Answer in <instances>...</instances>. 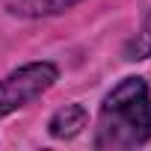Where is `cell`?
<instances>
[{
    "instance_id": "3",
    "label": "cell",
    "mask_w": 151,
    "mask_h": 151,
    "mask_svg": "<svg viewBox=\"0 0 151 151\" xmlns=\"http://www.w3.org/2000/svg\"><path fill=\"white\" fill-rule=\"evenodd\" d=\"M89 122V113L83 104H65L62 110H56L47 122V130L53 139H71V136H77Z\"/></svg>"
},
{
    "instance_id": "5",
    "label": "cell",
    "mask_w": 151,
    "mask_h": 151,
    "mask_svg": "<svg viewBox=\"0 0 151 151\" xmlns=\"http://www.w3.org/2000/svg\"><path fill=\"white\" fill-rule=\"evenodd\" d=\"M124 56H127V59H148V56H151V15L142 21V27L136 30V36L127 42Z\"/></svg>"
},
{
    "instance_id": "1",
    "label": "cell",
    "mask_w": 151,
    "mask_h": 151,
    "mask_svg": "<svg viewBox=\"0 0 151 151\" xmlns=\"http://www.w3.org/2000/svg\"><path fill=\"white\" fill-rule=\"evenodd\" d=\"M151 139V98L142 77H124L101 104L95 148H136Z\"/></svg>"
},
{
    "instance_id": "4",
    "label": "cell",
    "mask_w": 151,
    "mask_h": 151,
    "mask_svg": "<svg viewBox=\"0 0 151 151\" xmlns=\"http://www.w3.org/2000/svg\"><path fill=\"white\" fill-rule=\"evenodd\" d=\"M80 0H3V6L12 15L21 18H47V15H59L65 9H71Z\"/></svg>"
},
{
    "instance_id": "2",
    "label": "cell",
    "mask_w": 151,
    "mask_h": 151,
    "mask_svg": "<svg viewBox=\"0 0 151 151\" xmlns=\"http://www.w3.org/2000/svg\"><path fill=\"white\" fill-rule=\"evenodd\" d=\"M56 80H59V68L47 59L27 62V65L15 68L12 74H6L0 80V119L33 104L36 98H42Z\"/></svg>"
}]
</instances>
